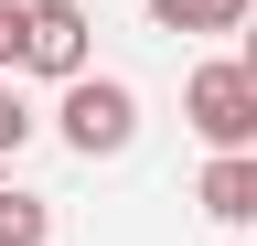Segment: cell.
Returning a JSON list of instances; mask_svg holds the SVG:
<instances>
[{
  "label": "cell",
  "instance_id": "cell-2",
  "mask_svg": "<svg viewBox=\"0 0 257 246\" xmlns=\"http://www.w3.org/2000/svg\"><path fill=\"white\" fill-rule=\"evenodd\" d=\"M54 129L75 161H118L128 139H140V86H118V75H75L64 86V107H54Z\"/></svg>",
  "mask_w": 257,
  "mask_h": 246
},
{
  "label": "cell",
  "instance_id": "cell-8",
  "mask_svg": "<svg viewBox=\"0 0 257 246\" xmlns=\"http://www.w3.org/2000/svg\"><path fill=\"white\" fill-rule=\"evenodd\" d=\"M32 129H43V118H32V107H22V86H0V161H11V150H22Z\"/></svg>",
  "mask_w": 257,
  "mask_h": 246
},
{
  "label": "cell",
  "instance_id": "cell-3",
  "mask_svg": "<svg viewBox=\"0 0 257 246\" xmlns=\"http://www.w3.org/2000/svg\"><path fill=\"white\" fill-rule=\"evenodd\" d=\"M32 75H54V86H75L96 75V22L75 11V0H32V54H22Z\"/></svg>",
  "mask_w": 257,
  "mask_h": 246
},
{
  "label": "cell",
  "instance_id": "cell-7",
  "mask_svg": "<svg viewBox=\"0 0 257 246\" xmlns=\"http://www.w3.org/2000/svg\"><path fill=\"white\" fill-rule=\"evenodd\" d=\"M32 54V0H0V75Z\"/></svg>",
  "mask_w": 257,
  "mask_h": 246
},
{
  "label": "cell",
  "instance_id": "cell-6",
  "mask_svg": "<svg viewBox=\"0 0 257 246\" xmlns=\"http://www.w3.org/2000/svg\"><path fill=\"white\" fill-rule=\"evenodd\" d=\"M54 235V203L22 193V182H0V246H43Z\"/></svg>",
  "mask_w": 257,
  "mask_h": 246
},
{
  "label": "cell",
  "instance_id": "cell-5",
  "mask_svg": "<svg viewBox=\"0 0 257 246\" xmlns=\"http://www.w3.org/2000/svg\"><path fill=\"white\" fill-rule=\"evenodd\" d=\"M150 22L161 33H246L257 0H150Z\"/></svg>",
  "mask_w": 257,
  "mask_h": 246
},
{
  "label": "cell",
  "instance_id": "cell-9",
  "mask_svg": "<svg viewBox=\"0 0 257 246\" xmlns=\"http://www.w3.org/2000/svg\"><path fill=\"white\" fill-rule=\"evenodd\" d=\"M236 65H246V75H257V22H246V33H236Z\"/></svg>",
  "mask_w": 257,
  "mask_h": 246
},
{
  "label": "cell",
  "instance_id": "cell-4",
  "mask_svg": "<svg viewBox=\"0 0 257 246\" xmlns=\"http://www.w3.org/2000/svg\"><path fill=\"white\" fill-rule=\"evenodd\" d=\"M193 203H204L214 225H257V150H225V161H204Z\"/></svg>",
  "mask_w": 257,
  "mask_h": 246
},
{
  "label": "cell",
  "instance_id": "cell-1",
  "mask_svg": "<svg viewBox=\"0 0 257 246\" xmlns=\"http://www.w3.org/2000/svg\"><path fill=\"white\" fill-rule=\"evenodd\" d=\"M182 118H193V139L214 150H257V75L236 65V54H225V65H193L182 75Z\"/></svg>",
  "mask_w": 257,
  "mask_h": 246
}]
</instances>
